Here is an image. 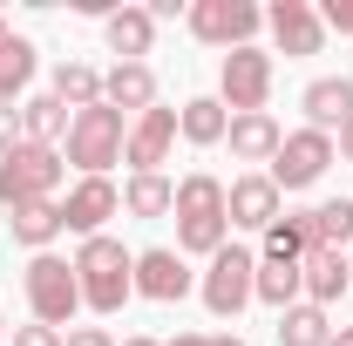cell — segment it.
Masks as SVG:
<instances>
[{"label": "cell", "mask_w": 353, "mask_h": 346, "mask_svg": "<svg viewBox=\"0 0 353 346\" xmlns=\"http://www.w3.org/2000/svg\"><path fill=\"white\" fill-rule=\"evenodd\" d=\"M319 245V231H312V211H299V217H279L272 231H265V258L272 265H299Z\"/></svg>", "instance_id": "cell-21"}, {"label": "cell", "mask_w": 353, "mask_h": 346, "mask_svg": "<svg viewBox=\"0 0 353 346\" xmlns=\"http://www.w3.org/2000/svg\"><path fill=\"white\" fill-rule=\"evenodd\" d=\"M299 285H306V305H333V299L353 285L347 252H333V245H312L306 258H299Z\"/></svg>", "instance_id": "cell-14"}, {"label": "cell", "mask_w": 353, "mask_h": 346, "mask_svg": "<svg viewBox=\"0 0 353 346\" xmlns=\"http://www.w3.org/2000/svg\"><path fill=\"white\" fill-rule=\"evenodd\" d=\"M333 170V136H319V130H292L285 143H279V156H272V183H279V197L285 190H312L319 176Z\"/></svg>", "instance_id": "cell-8"}, {"label": "cell", "mask_w": 353, "mask_h": 346, "mask_svg": "<svg viewBox=\"0 0 353 346\" xmlns=\"http://www.w3.org/2000/svg\"><path fill=\"white\" fill-rule=\"evenodd\" d=\"M48 95H54V102H61L68 116H75V109H95V102H102V75H95L88 61H61V68H54V88H48Z\"/></svg>", "instance_id": "cell-23"}, {"label": "cell", "mask_w": 353, "mask_h": 346, "mask_svg": "<svg viewBox=\"0 0 353 346\" xmlns=\"http://www.w3.org/2000/svg\"><path fill=\"white\" fill-rule=\"evenodd\" d=\"M123 143H130V116L109 109V102L68 116V163H75L82 176H102L109 163H123Z\"/></svg>", "instance_id": "cell-4"}, {"label": "cell", "mask_w": 353, "mask_h": 346, "mask_svg": "<svg viewBox=\"0 0 353 346\" xmlns=\"http://www.w3.org/2000/svg\"><path fill=\"white\" fill-rule=\"evenodd\" d=\"M0 326H7V319H0Z\"/></svg>", "instance_id": "cell-40"}, {"label": "cell", "mask_w": 353, "mask_h": 346, "mask_svg": "<svg viewBox=\"0 0 353 346\" xmlns=\"http://www.w3.org/2000/svg\"><path fill=\"white\" fill-rule=\"evenodd\" d=\"M204 346H245L238 333H204Z\"/></svg>", "instance_id": "cell-36"}, {"label": "cell", "mask_w": 353, "mask_h": 346, "mask_svg": "<svg viewBox=\"0 0 353 346\" xmlns=\"http://www.w3.org/2000/svg\"><path fill=\"white\" fill-rule=\"evenodd\" d=\"M75 278H82V305H95L102 319L123 312V299L136 292V252H123V238H82L75 252Z\"/></svg>", "instance_id": "cell-2"}, {"label": "cell", "mask_w": 353, "mask_h": 346, "mask_svg": "<svg viewBox=\"0 0 353 346\" xmlns=\"http://www.w3.org/2000/svg\"><path fill=\"white\" fill-rule=\"evenodd\" d=\"M21 285H28V305H34V319L41 326H68L75 319V305H82V278H75V258H54V252H34L28 272H21Z\"/></svg>", "instance_id": "cell-5"}, {"label": "cell", "mask_w": 353, "mask_h": 346, "mask_svg": "<svg viewBox=\"0 0 353 346\" xmlns=\"http://www.w3.org/2000/svg\"><path fill=\"white\" fill-rule=\"evenodd\" d=\"M224 143H231V156H238V163H272V156H279V143H285V130L259 109V116H231Z\"/></svg>", "instance_id": "cell-18"}, {"label": "cell", "mask_w": 353, "mask_h": 346, "mask_svg": "<svg viewBox=\"0 0 353 346\" xmlns=\"http://www.w3.org/2000/svg\"><path fill=\"white\" fill-rule=\"evenodd\" d=\"M68 346H116V333L109 326H75V333H61Z\"/></svg>", "instance_id": "cell-32"}, {"label": "cell", "mask_w": 353, "mask_h": 346, "mask_svg": "<svg viewBox=\"0 0 353 346\" xmlns=\"http://www.w3.org/2000/svg\"><path fill=\"white\" fill-rule=\"evenodd\" d=\"M21 143V109H0V156Z\"/></svg>", "instance_id": "cell-33"}, {"label": "cell", "mask_w": 353, "mask_h": 346, "mask_svg": "<svg viewBox=\"0 0 353 346\" xmlns=\"http://www.w3.org/2000/svg\"><path fill=\"white\" fill-rule=\"evenodd\" d=\"M279 346H333V326H326V305H285L279 312Z\"/></svg>", "instance_id": "cell-25"}, {"label": "cell", "mask_w": 353, "mask_h": 346, "mask_svg": "<svg viewBox=\"0 0 353 346\" xmlns=\"http://www.w3.org/2000/svg\"><path fill=\"white\" fill-rule=\"evenodd\" d=\"M312 231H319V245L353 252V197H326V204H312Z\"/></svg>", "instance_id": "cell-29"}, {"label": "cell", "mask_w": 353, "mask_h": 346, "mask_svg": "<svg viewBox=\"0 0 353 346\" xmlns=\"http://www.w3.org/2000/svg\"><path fill=\"white\" fill-rule=\"evenodd\" d=\"M252 299H265V305H299L306 299V285H299V265H272V258H259V285H252Z\"/></svg>", "instance_id": "cell-28"}, {"label": "cell", "mask_w": 353, "mask_h": 346, "mask_svg": "<svg viewBox=\"0 0 353 346\" xmlns=\"http://www.w3.org/2000/svg\"><path fill=\"white\" fill-rule=\"evenodd\" d=\"M170 204H176V183L163 170H157V176H130V183H123V211H130V217H170Z\"/></svg>", "instance_id": "cell-26"}, {"label": "cell", "mask_w": 353, "mask_h": 346, "mask_svg": "<svg viewBox=\"0 0 353 346\" xmlns=\"http://www.w3.org/2000/svg\"><path fill=\"white\" fill-rule=\"evenodd\" d=\"M0 41H7V14H0Z\"/></svg>", "instance_id": "cell-38"}, {"label": "cell", "mask_w": 353, "mask_h": 346, "mask_svg": "<svg viewBox=\"0 0 353 346\" xmlns=\"http://www.w3.org/2000/svg\"><path fill=\"white\" fill-rule=\"evenodd\" d=\"M333 156H340V163H353V123H340V136H333Z\"/></svg>", "instance_id": "cell-35"}, {"label": "cell", "mask_w": 353, "mask_h": 346, "mask_svg": "<svg viewBox=\"0 0 353 346\" xmlns=\"http://www.w3.org/2000/svg\"><path fill=\"white\" fill-rule=\"evenodd\" d=\"M347 265H353V252H347Z\"/></svg>", "instance_id": "cell-39"}, {"label": "cell", "mask_w": 353, "mask_h": 346, "mask_svg": "<svg viewBox=\"0 0 353 346\" xmlns=\"http://www.w3.org/2000/svg\"><path fill=\"white\" fill-rule=\"evenodd\" d=\"M333 346H353V326H340V333H333Z\"/></svg>", "instance_id": "cell-37"}, {"label": "cell", "mask_w": 353, "mask_h": 346, "mask_svg": "<svg viewBox=\"0 0 353 346\" xmlns=\"http://www.w3.org/2000/svg\"><path fill=\"white\" fill-rule=\"evenodd\" d=\"M265 28H272L279 54H292V61H306V54L326 48V21H319L312 0H272V7H265Z\"/></svg>", "instance_id": "cell-10"}, {"label": "cell", "mask_w": 353, "mask_h": 346, "mask_svg": "<svg viewBox=\"0 0 353 346\" xmlns=\"http://www.w3.org/2000/svg\"><path fill=\"white\" fill-rule=\"evenodd\" d=\"M252 285H259V258L245 245H224L218 258L204 265V278H197V299H204L211 319H238L252 305Z\"/></svg>", "instance_id": "cell-6"}, {"label": "cell", "mask_w": 353, "mask_h": 346, "mask_svg": "<svg viewBox=\"0 0 353 346\" xmlns=\"http://www.w3.org/2000/svg\"><path fill=\"white\" fill-rule=\"evenodd\" d=\"M224 130H231V109H224L218 95H197V102H183V109H176V136H183V143H197V150L224 143Z\"/></svg>", "instance_id": "cell-20"}, {"label": "cell", "mask_w": 353, "mask_h": 346, "mask_svg": "<svg viewBox=\"0 0 353 346\" xmlns=\"http://www.w3.org/2000/svg\"><path fill=\"white\" fill-rule=\"evenodd\" d=\"M319 21H326V34H353V0H326Z\"/></svg>", "instance_id": "cell-30"}, {"label": "cell", "mask_w": 353, "mask_h": 346, "mask_svg": "<svg viewBox=\"0 0 353 346\" xmlns=\"http://www.w3.org/2000/svg\"><path fill=\"white\" fill-rule=\"evenodd\" d=\"M299 109H306V130L333 136L340 123H353V82H347V75H319V82H306Z\"/></svg>", "instance_id": "cell-15"}, {"label": "cell", "mask_w": 353, "mask_h": 346, "mask_svg": "<svg viewBox=\"0 0 353 346\" xmlns=\"http://www.w3.org/2000/svg\"><path fill=\"white\" fill-rule=\"evenodd\" d=\"M183 21H190V34L204 48H252V34L265 28V14L252 0H197Z\"/></svg>", "instance_id": "cell-9"}, {"label": "cell", "mask_w": 353, "mask_h": 346, "mask_svg": "<svg viewBox=\"0 0 353 346\" xmlns=\"http://www.w3.org/2000/svg\"><path fill=\"white\" fill-rule=\"evenodd\" d=\"M14 224V245H28V252H48L68 224H61V204H21V211H7Z\"/></svg>", "instance_id": "cell-22"}, {"label": "cell", "mask_w": 353, "mask_h": 346, "mask_svg": "<svg viewBox=\"0 0 353 346\" xmlns=\"http://www.w3.org/2000/svg\"><path fill=\"white\" fill-rule=\"evenodd\" d=\"M123 346H204V333H176V340H143V333H136V340H123Z\"/></svg>", "instance_id": "cell-34"}, {"label": "cell", "mask_w": 353, "mask_h": 346, "mask_svg": "<svg viewBox=\"0 0 353 346\" xmlns=\"http://www.w3.org/2000/svg\"><path fill=\"white\" fill-rule=\"evenodd\" d=\"M61 170H68V156H61V150L14 143V150L0 156V204H7V211H21V204H54Z\"/></svg>", "instance_id": "cell-3"}, {"label": "cell", "mask_w": 353, "mask_h": 346, "mask_svg": "<svg viewBox=\"0 0 353 346\" xmlns=\"http://www.w3.org/2000/svg\"><path fill=\"white\" fill-rule=\"evenodd\" d=\"M265 95H272V54L265 48H231L218 68V102L231 116H259Z\"/></svg>", "instance_id": "cell-7"}, {"label": "cell", "mask_w": 353, "mask_h": 346, "mask_svg": "<svg viewBox=\"0 0 353 346\" xmlns=\"http://www.w3.org/2000/svg\"><path fill=\"white\" fill-rule=\"evenodd\" d=\"M123 211V190L109 183V176H82L68 197H61V224L75 231V238H102V224Z\"/></svg>", "instance_id": "cell-11"}, {"label": "cell", "mask_w": 353, "mask_h": 346, "mask_svg": "<svg viewBox=\"0 0 353 346\" xmlns=\"http://www.w3.org/2000/svg\"><path fill=\"white\" fill-rule=\"evenodd\" d=\"M54 136H68V109H61L54 95H28V102H21V143L54 150Z\"/></svg>", "instance_id": "cell-24"}, {"label": "cell", "mask_w": 353, "mask_h": 346, "mask_svg": "<svg viewBox=\"0 0 353 346\" xmlns=\"http://www.w3.org/2000/svg\"><path fill=\"white\" fill-rule=\"evenodd\" d=\"M28 82H34V41L7 34V41H0V109H14V95Z\"/></svg>", "instance_id": "cell-27"}, {"label": "cell", "mask_w": 353, "mask_h": 346, "mask_svg": "<svg viewBox=\"0 0 353 346\" xmlns=\"http://www.w3.org/2000/svg\"><path fill=\"white\" fill-rule=\"evenodd\" d=\"M279 183L265 170H252V176H238L231 190H224V217H231V231H272L279 224Z\"/></svg>", "instance_id": "cell-12"}, {"label": "cell", "mask_w": 353, "mask_h": 346, "mask_svg": "<svg viewBox=\"0 0 353 346\" xmlns=\"http://www.w3.org/2000/svg\"><path fill=\"white\" fill-rule=\"evenodd\" d=\"M176 143V109H143L130 123V143H123V163H130L136 176H157V163L170 156Z\"/></svg>", "instance_id": "cell-13"}, {"label": "cell", "mask_w": 353, "mask_h": 346, "mask_svg": "<svg viewBox=\"0 0 353 346\" xmlns=\"http://www.w3.org/2000/svg\"><path fill=\"white\" fill-rule=\"evenodd\" d=\"M102 102L123 109V116L157 109V75H150V61H116V68L102 75Z\"/></svg>", "instance_id": "cell-17"}, {"label": "cell", "mask_w": 353, "mask_h": 346, "mask_svg": "<svg viewBox=\"0 0 353 346\" xmlns=\"http://www.w3.org/2000/svg\"><path fill=\"white\" fill-rule=\"evenodd\" d=\"M176 252H197V258H218L231 245V217H224V183L211 170H190L176 183Z\"/></svg>", "instance_id": "cell-1"}, {"label": "cell", "mask_w": 353, "mask_h": 346, "mask_svg": "<svg viewBox=\"0 0 353 346\" xmlns=\"http://www.w3.org/2000/svg\"><path fill=\"white\" fill-rule=\"evenodd\" d=\"M102 34H109V54L143 61V54H150V41H157V21H150V7H116V14L102 21Z\"/></svg>", "instance_id": "cell-19"}, {"label": "cell", "mask_w": 353, "mask_h": 346, "mask_svg": "<svg viewBox=\"0 0 353 346\" xmlns=\"http://www.w3.org/2000/svg\"><path fill=\"white\" fill-rule=\"evenodd\" d=\"M136 292L157 305H170L190 292V265H183V252H136Z\"/></svg>", "instance_id": "cell-16"}, {"label": "cell", "mask_w": 353, "mask_h": 346, "mask_svg": "<svg viewBox=\"0 0 353 346\" xmlns=\"http://www.w3.org/2000/svg\"><path fill=\"white\" fill-rule=\"evenodd\" d=\"M14 346H68V340H61L54 326H41V319H34V326H14Z\"/></svg>", "instance_id": "cell-31"}]
</instances>
